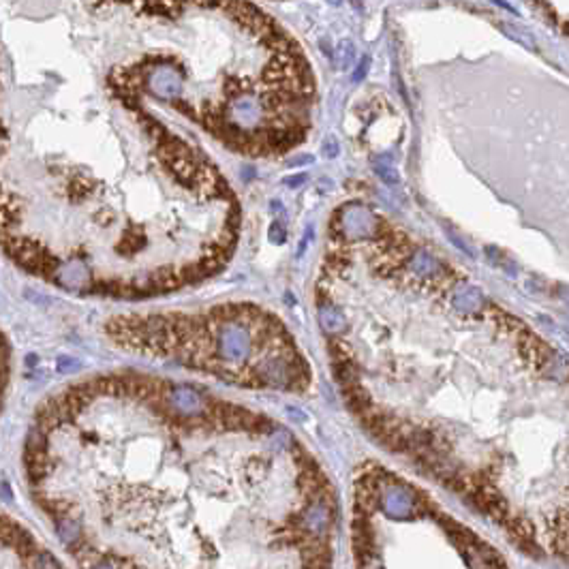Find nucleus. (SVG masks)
I'll return each instance as SVG.
<instances>
[{
  "label": "nucleus",
  "mask_w": 569,
  "mask_h": 569,
  "mask_svg": "<svg viewBox=\"0 0 569 569\" xmlns=\"http://www.w3.org/2000/svg\"><path fill=\"white\" fill-rule=\"evenodd\" d=\"M454 309L464 315H475L486 309V300L480 289L475 287H466L454 295Z\"/></svg>",
  "instance_id": "f03ea898"
},
{
  "label": "nucleus",
  "mask_w": 569,
  "mask_h": 569,
  "mask_svg": "<svg viewBox=\"0 0 569 569\" xmlns=\"http://www.w3.org/2000/svg\"><path fill=\"white\" fill-rule=\"evenodd\" d=\"M368 64H371V62H368V58H364V60L360 62L357 71L353 73V80H355V82H360V80L364 77V73H368Z\"/></svg>",
  "instance_id": "ddd939ff"
},
{
  "label": "nucleus",
  "mask_w": 569,
  "mask_h": 569,
  "mask_svg": "<svg viewBox=\"0 0 569 569\" xmlns=\"http://www.w3.org/2000/svg\"><path fill=\"white\" fill-rule=\"evenodd\" d=\"M321 152H323V156H325V158H337V156H339V152H341V146H339L337 138H327V140L323 142Z\"/></svg>",
  "instance_id": "6e6552de"
},
{
  "label": "nucleus",
  "mask_w": 569,
  "mask_h": 569,
  "mask_svg": "<svg viewBox=\"0 0 569 569\" xmlns=\"http://www.w3.org/2000/svg\"><path fill=\"white\" fill-rule=\"evenodd\" d=\"M445 233H448V238H450V240H452V242H454V244H456V246H458L462 253H466V255H471V257H473L471 246H466V242H464L460 236H456V231H454V229H450V227H448V229H445Z\"/></svg>",
  "instance_id": "9d476101"
},
{
  "label": "nucleus",
  "mask_w": 569,
  "mask_h": 569,
  "mask_svg": "<svg viewBox=\"0 0 569 569\" xmlns=\"http://www.w3.org/2000/svg\"><path fill=\"white\" fill-rule=\"evenodd\" d=\"M148 88L161 98H176L182 90V75L174 66H156L148 75Z\"/></svg>",
  "instance_id": "f257e3e1"
},
{
  "label": "nucleus",
  "mask_w": 569,
  "mask_h": 569,
  "mask_svg": "<svg viewBox=\"0 0 569 569\" xmlns=\"http://www.w3.org/2000/svg\"><path fill=\"white\" fill-rule=\"evenodd\" d=\"M351 5H353L355 11H362V9H364V7H362V0H351Z\"/></svg>",
  "instance_id": "dca6fc26"
},
{
  "label": "nucleus",
  "mask_w": 569,
  "mask_h": 569,
  "mask_svg": "<svg viewBox=\"0 0 569 569\" xmlns=\"http://www.w3.org/2000/svg\"><path fill=\"white\" fill-rule=\"evenodd\" d=\"M409 263H411V270L415 272V276L420 281H434V279H439V274H441V265L434 261L426 251L413 253Z\"/></svg>",
  "instance_id": "7ed1b4c3"
},
{
  "label": "nucleus",
  "mask_w": 569,
  "mask_h": 569,
  "mask_svg": "<svg viewBox=\"0 0 569 569\" xmlns=\"http://www.w3.org/2000/svg\"><path fill=\"white\" fill-rule=\"evenodd\" d=\"M375 172H377V176L385 182V184H398V180H400V176H398V172L394 170V167H390L387 163H375Z\"/></svg>",
  "instance_id": "0eeeda50"
},
{
  "label": "nucleus",
  "mask_w": 569,
  "mask_h": 569,
  "mask_svg": "<svg viewBox=\"0 0 569 569\" xmlns=\"http://www.w3.org/2000/svg\"><path fill=\"white\" fill-rule=\"evenodd\" d=\"M330 3H334V5H339V3H341V0H330Z\"/></svg>",
  "instance_id": "f3484780"
},
{
  "label": "nucleus",
  "mask_w": 569,
  "mask_h": 569,
  "mask_svg": "<svg viewBox=\"0 0 569 569\" xmlns=\"http://www.w3.org/2000/svg\"><path fill=\"white\" fill-rule=\"evenodd\" d=\"M64 422L62 413L58 411L54 398H47L45 403L37 409V426L43 430V432H50L54 428H58L60 424Z\"/></svg>",
  "instance_id": "20e7f679"
},
{
  "label": "nucleus",
  "mask_w": 569,
  "mask_h": 569,
  "mask_svg": "<svg viewBox=\"0 0 569 569\" xmlns=\"http://www.w3.org/2000/svg\"><path fill=\"white\" fill-rule=\"evenodd\" d=\"M311 161H313V156H300V158L289 161V165H291V167H295V165H304V163H311Z\"/></svg>",
  "instance_id": "4468645a"
},
{
  "label": "nucleus",
  "mask_w": 569,
  "mask_h": 569,
  "mask_svg": "<svg viewBox=\"0 0 569 569\" xmlns=\"http://www.w3.org/2000/svg\"><path fill=\"white\" fill-rule=\"evenodd\" d=\"M498 30H501V32H505V35H508L510 39L518 41L520 45H524V47H529V50H538V45H535L533 37L529 35V32H526L524 28H518V26H514V24H498Z\"/></svg>",
  "instance_id": "423d86ee"
},
{
  "label": "nucleus",
  "mask_w": 569,
  "mask_h": 569,
  "mask_svg": "<svg viewBox=\"0 0 569 569\" xmlns=\"http://www.w3.org/2000/svg\"><path fill=\"white\" fill-rule=\"evenodd\" d=\"M353 58V45L349 41H343L341 43V64L347 66V62Z\"/></svg>",
  "instance_id": "9b49d317"
},
{
  "label": "nucleus",
  "mask_w": 569,
  "mask_h": 569,
  "mask_svg": "<svg viewBox=\"0 0 569 569\" xmlns=\"http://www.w3.org/2000/svg\"><path fill=\"white\" fill-rule=\"evenodd\" d=\"M494 5H498V7H503V9H508V11H512L514 13V7L512 5H508V3H503V0H492Z\"/></svg>",
  "instance_id": "2eb2a0df"
},
{
  "label": "nucleus",
  "mask_w": 569,
  "mask_h": 569,
  "mask_svg": "<svg viewBox=\"0 0 569 569\" xmlns=\"http://www.w3.org/2000/svg\"><path fill=\"white\" fill-rule=\"evenodd\" d=\"M306 182V174H297V176H291V178H285V186L289 189H297Z\"/></svg>",
  "instance_id": "f8f14e48"
},
{
  "label": "nucleus",
  "mask_w": 569,
  "mask_h": 569,
  "mask_svg": "<svg viewBox=\"0 0 569 569\" xmlns=\"http://www.w3.org/2000/svg\"><path fill=\"white\" fill-rule=\"evenodd\" d=\"M319 319H321V325H323L327 332H343V330H345V319H343V315H341L337 309H332V304L319 309Z\"/></svg>",
  "instance_id": "39448f33"
},
{
  "label": "nucleus",
  "mask_w": 569,
  "mask_h": 569,
  "mask_svg": "<svg viewBox=\"0 0 569 569\" xmlns=\"http://www.w3.org/2000/svg\"><path fill=\"white\" fill-rule=\"evenodd\" d=\"M267 236H270V240H272L274 244H283V242H285V225H283L281 221H274Z\"/></svg>",
  "instance_id": "1a4fd4ad"
}]
</instances>
